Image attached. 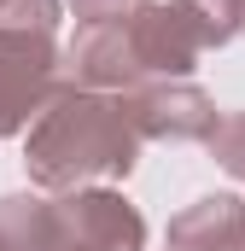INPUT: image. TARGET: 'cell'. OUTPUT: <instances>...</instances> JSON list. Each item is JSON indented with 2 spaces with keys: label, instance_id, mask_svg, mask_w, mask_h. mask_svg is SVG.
Here are the masks:
<instances>
[{
  "label": "cell",
  "instance_id": "1",
  "mask_svg": "<svg viewBox=\"0 0 245 251\" xmlns=\"http://www.w3.org/2000/svg\"><path fill=\"white\" fill-rule=\"evenodd\" d=\"M146 134L134 128L128 94H99L64 82L59 100L35 117L24 170L41 193H76L88 181H122L140 164Z\"/></svg>",
  "mask_w": 245,
  "mask_h": 251
},
{
  "label": "cell",
  "instance_id": "2",
  "mask_svg": "<svg viewBox=\"0 0 245 251\" xmlns=\"http://www.w3.org/2000/svg\"><path fill=\"white\" fill-rule=\"evenodd\" d=\"M64 88V64L47 29H6L0 24V140L41 117Z\"/></svg>",
  "mask_w": 245,
  "mask_h": 251
},
{
  "label": "cell",
  "instance_id": "3",
  "mask_svg": "<svg viewBox=\"0 0 245 251\" xmlns=\"http://www.w3.org/2000/svg\"><path fill=\"white\" fill-rule=\"evenodd\" d=\"M59 210V234L64 246H88V251H140L146 246V216L111 187H76L53 199Z\"/></svg>",
  "mask_w": 245,
  "mask_h": 251
},
{
  "label": "cell",
  "instance_id": "4",
  "mask_svg": "<svg viewBox=\"0 0 245 251\" xmlns=\"http://www.w3.org/2000/svg\"><path fill=\"white\" fill-rule=\"evenodd\" d=\"M128 111L146 140H210V128L222 123L198 82H146L128 94Z\"/></svg>",
  "mask_w": 245,
  "mask_h": 251
},
{
  "label": "cell",
  "instance_id": "5",
  "mask_svg": "<svg viewBox=\"0 0 245 251\" xmlns=\"http://www.w3.org/2000/svg\"><path fill=\"white\" fill-rule=\"evenodd\" d=\"M170 251H245V199L210 193L170 222Z\"/></svg>",
  "mask_w": 245,
  "mask_h": 251
},
{
  "label": "cell",
  "instance_id": "6",
  "mask_svg": "<svg viewBox=\"0 0 245 251\" xmlns=\"http://www.w3.org/2000/svg\"><path fill=\"white\" fill-rule=\"evenodd\" d=\"M59 210L41 193H6L0 199V251H59Z\"/></svg>",
  "mask_w": 245,
  "mask_h": 251
},
{
  "label": "cell",
  "instance_id": "7",
  "mask_svg": "<svg viewBox=\"0 0 245 251\" xmlns=\"http://www.w3.org/2000/svg\"><path fill=\"white\" fill-rule=\"evenodd\" d=\"M193 12V24L204 29V47H228L234 35H245V0H181Z\"/></svg>",
  "mask_w": 245,
  "mask_h": 251
},
{
  "label": "cell",
  "instance_id": "8",
  "mask_svg": "<svg viewBox=\"0 0 245 251\" xmlns=\"http://www.w3.org/2000/svg\"><path fill=\"white\" fill-rule=\"evenodd\" d=\"M210 158L234 176V181H245V111H222V123L210 128Z\"/></svg>",
  "mask_w": 245,
  "mask_h": 251
},
{
  "label": "cell",
  "instance_id": "9",
  "mask_svg": "<svg viewBox=\"0 0 245 251\" xmlns=\"http://www.w3.org/2000/svg\"><path fill=\"white\" fill-rule=\"evenodd\" d=\"M146 0H70V12L82 18V24H105V18H128V12H140Z\"/></svg>",
  "mask_w": 245,
  "mask_h": 251
},
{
  "label": "cell",
  "instance_id": "10",
  "mask_svg": "<svg viewBox=\"0 0 245 251\" xmlns=\"http://www.w3.org/2000/svg\"><path fill=\"white\" fill-rule=\"evenodd\" d=\"M59 251H88V246H59Z\"/></svg>",
  "mask_w": 245,
  "mask_h": 251
},
{
  "label": "cell",
  "instance_id": "11",
  "mask_svg": "<svg viewBox=\"0 0 245 251\" xmlns=\"http://www.w3.org/2000/svg\"><path fill=\"white\" fill-rule=\"evenodd\" d=\"M0 12H6V0H0Z\"/></svg>",
  "mask_w": 245,
  "mask_h": 251
}]
</instances>
